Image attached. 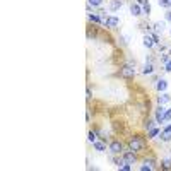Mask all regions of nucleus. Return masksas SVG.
I'll list each match as a JSON object with an SVG mask.
<instances>
[{"label": "nucleus", "instance_id": "f257e3e1", "mask_svg": "<svg viewBox=\"0 0 171 171\" xmlns=\"http://www.w3.org/2000/svg\"><path fill=\"white\" fill-rule=\"evenodd\" d=\"M144 140H142L140 137H132L130 140H128V149H132L133 152H139L144 149Z\"/></svg>", "mask_w": 171, "mask_h": 171}, {"label": "nucleus", "instance_id": "f03ea898", "mask_svg": "<svg viewBox=\"0 0 171 171\" xmlns=\"http://www.w3.org/2000/svg\"><path fill=\"white\" fill-rule=\"evenodd\" d=\"M120 75L125 77V79H132V77H135V69L132 65H125V67H121Z\"/></svg>", "mask_w": 171, "mask_h": 171}, {"label": "nucleus", "instance_id": "7ed1b4c3", "mask_svg": "<svg viewBox=\"0 0 171 171\" xmlns=\"http://www.w3.org/2000/svg\"><path fill=\"white\" fill-rule=\"evenodd\" d=\"M108 149H110L111 154H120V152L123 151V145H121L120 140H113L110 144V147H108Z\"/></svg>", "mask_w": 171, "mask_h": 171}, {"label": "nucleus", "instance_id": "20e7f679", "mask_svg": "<svg viewBox=\"0 0 171 171\" xmlns=\"http://www.w3.org/2000/svg\"><path fill=\"white\" fill-rule=\"evenodd\" d=\"M123 159L127 162H130V164H133V162L137 161V156H135V152L132 151V149H128V151H123Z\"/></svg>", "mask_w": 171, "mask_h": 171}, {"label": "nucleus", "instance_id": "39448f33", "mask_svg": "<svg viewBox=\"0 0 171 171\" xmlns=\"http://www.w3.org/2000/svg\"><path fill=\"white\" fill-rule=\"evenodd\" d=\"M118 24H120V19L115 17V16H108L106 21H104V26H106V28H116Z\"/></svg>", "mask_w": 171, "mask_h": 171}, {"label": "nucleus", "instance_id": "423d86ee", "mask_svg": "<svg viewBox=\"0 0 171 171\" xmlns=\"http://www.w3.org/2000/svg\"><path fill=\"white\" fill-rule=\"evenodd\" d=\"M164 108H162V104H159V108L156 110V121L158 123H164Z\"/></svg>", "mask_w": 171, "mask_h": 171}, {"label": "nucleus", "instance_id": "0eeeda50", "mask_svg": "<svg viewBox=\"0 0 171 171\" xmlns=\"http://www.w3.org/2000/svg\"><path fill=\"white\" fill-rule=\"evenodd\" d=\"M130 12H132V16H142L144 12H142V7H140V4H132L130 5Z\"/></svg>", "mask_w": 171, "mask_h": 171}, {"label": "nucleus", "instance_id": "6e6552de", "mask_svg": "<svg viewBox=\"0 0 171 171\" xmlns=\"http://www.w3.org/2000/svg\"><path fill=\"white\" fill-rule=\"evenodd\" d=\"M121 5H123V2H121V0H111V2H110V10H111V12H115V10L121 9Z\"/></svg>", "mask_w": 171, "mask_h": 171}, {"label": "nucleus", "instance_id": "1a4fd4ad", "mask_svg": "<svg viewBox=\"0 0 171 171\" xmlns=\"http://www.w3.org/2000/svg\"><path fill=\"white\" fill-rule=\"evenodd\" d=\"M170 101H171V96H170V94H166V92H162L161 96L158 98V103H159V104H162V106H164V104H168Z\"/></svg>", "mask_w": 171, "mask_h": 171}, {"label": "nucleus", "instance_id": "9d476101", "mask_svg": "<svg viewBox=\"0 0 171 171\" xmlns=\"http://www.w3.org/2000/svg\"><path fill=\"white\" fill-rule=\"evenodd\" d=\"M156 87H158V91H159V92H164V91L168 89V81L159 79V81H158V84H156Z\"/></svg>", "mask_w": 171, "mask_h": 171}, {"label": "nucleus", "instance_id": "9b49d317", "mask_svg": "<svg viewBox=\"0 0 171 171\" xmlns=\"http://www.w3.org/2000/svg\"><path fill=\"white\" fill-rule=\"evenodd\" d=\"M156 43H154V40H152V36H144V46H147V48H152Z\"/></svg>", "mask_w": 171, "mask_h": 171}, {"label": "nucleus", "instance_id": "f8f14e48", "mask_svg": "<svg viewBox=\"0 0 171 171\" xmlns=\"http://www.w3.org/2000/svg\"><path fill=\"white\" fill-rule=\"evenodd\" d=\"M94 144V149L98 152H104V149H106V145H104V142H99V140H94L92 142Z\"/></svg>", "mask_w": 171, "mask_h": 171}, {"label": "nucleus", "instance_id": "ddd939ff", "mask_svg": "<svg viewBox=\"0 0 171 171\" xmlns=\"http://www.w3.org/2000/svg\"><path fill=\"white\" fill-rule=\"evenodd\" d=\"M164 26H166V22H164V21H159V22L154 24V31H156V33H162V31H164Z\"/></svg>", "mask_w": 171, "mask_h": 171}, {"label": "nucleus", "instance_id": "4468645a", "mask_svg": "<svg viewBox=\"0 0 171 171\" xmlns=\"http://www.w3.org/2000/svg\"><path fill=\"white\" fill-rule=\"evenodd\" d=\"M152 72H154V67H152V63H151V62H149V63H145V67H144L142 74H145V75H147V74H152Z\"/></svg>", "mask_w": 171, "mask_h": 171}, {"label": "nucleus", "instance_id": "2eb2a0df", "mask_svg": "<svg viewBox=\"0 0 171 171\" xmlns=\"http://www.w3.org/2000/svg\"><path fill=\"white\" fill-rule=\"evenodd\" d=\"M158 4H159V7H162V9H170L171 7V0H158Z\"/></svg>", "mask_w": 171, "mask_h": 171}, {"label": "nucleus", "instance_id": "dca6fc26", "mask_svg": "<svg viewBox=\"0 0 171 171\" xmlns=\"http://www.w3.org/2000/svg\"><path fill=\"white\" fill-rule=\"evenodd\" d=\"M89 21H91V22H96V24H103L101 17H99V16H96V14H89Z\"/></svg>", "mask_w": 171, "mask_h": 171}, {"label": "nucleus", "instance_id": "f3484780", "mask_svg": "<svg viewBox=\"0 0 171 171\" xmlns=\"http://www.w3.org/2000/svg\"><path fill=\"white\" fill-rule=\"evenodd\" d=\"M142 12H144L145 16H149V14H151V4H149V2L142 5Z\"/></svg>", "mask_w": 171, "mask_h": 171}, {"label": "nucleus", "instance_id": "a211bd4d", "mask_svg": "<svg viewBox=\"0 0 171 171\" xmlns=\"http://www.w3.org/2000/svg\"><path fill=\"white\" fill-rule=\"evenodd\" d=\"M161 166L164 168V170H171V159H162Z\"/></svg>", "mask_w": 171, "mask_h": 171}, {"label": "nucleus", "instance_id": "6ab92c4d", "mask_svg": "<svg viewBox=\"0 0 171 171\" xmlns=\"http://www.w3.org/2000/svg\"><path fill=\"white\" fill-rule=\"evenodd\" d=\"M158 133H159V128H154V127H152L151 130H149V135H147V137H149V139H154Z\"/></svg>", "mask_w": 171, "mask_h": 171}, {"label": "nucleus", "instance_id": "aec40b11", "mask_svg": "<svg viewBox=\"0 0 171 171\" xmlns=\"http://www.w3.org/2000/svg\"><path fill=\"white\" fill-rule=\"evenodd\" d=\"M87 4H89L91 7H99L101 4H103V0H87Z\"/></svg>", "mask_w": 171, "mask_h": 171}, {"label": "nucleus", "instance_id": "412c9836", "mask_svg": "<svg viewBox=\"0 0 171 171\" xmlns=\"http://www.w3.org/2000/svg\"><path fill=\"white\" fill-rule=\"evenodd\" d=\"M161 139H162L164 142H170V140H171V133H166V132H162V133H161Z\"/></svg>", "mask_w": 171, "mask_h": 171}, {"label": "nucleus", "instance_id": "4be33fe9", "mask_svg": "<svg viewBox=\"0 0 171 171\" xmlns=\"http://www.w3.org/2000/svg\"><path fill=\"white\" fill-rule=\"evenodd\" d=\"M96 135H98L96 132H89V133H87V139H89V142H94V140H96Z\"/></svg>", "mask_w": 171, "mask_h": 171}, {"label": "nucleus", "instance_id": "5701e85b", "mask_svg": "<svg viewBox=\"0 0 171 171\" xmlns=\"http://www.w3.org/2000/svg\"><path fill=\"white\" fill-rule=\"evenodd\" d=\"M164 121H171V110L164 111Z\"/></svg>", "mask_w": 171, "mask_h": 171}, {"label": "nucleus", "instance_id": "b1692460", "mask_svg": "<svg viewBox=\"0 0 171 171\" xmlns=\"http://www.w3.org/2000/svg\"><path fill=\"white\" fill-rule=\"evenodd\" d=\"M144 127H145V128H147V130H151L152 127H154V121H152V120H149V121H145V125H144Z\"/></svg>", "mask_w": 171, "mask_h": 171}, {"label": "nucleus", "instance_id": "393cba45", "mask_svg": "<svg viewBox=\"0 0 171 171\" xmlns=\"http://www.w3.org/2000/svg\"><path fill=\"white\" fill-rule=\"evenodd\" d=\"M161 62L162 63H168L170 62V55H161Z\"/></svg>", "mask_w": 171, "mask_h": 171}, {"label": "nucleus", "instance_id": "a878e982", "mask_svg": "<svg viewBox=\"0 0 171 171\" xmlns=\"http://www.w3.org/2000/svg\"><path fill=\"white\" fill-rule=\"evenodd\" d=\"M140 170L142 171H149V170H152V166H149V164H145V162H144V166H140Z\"/></svg>", "mask_w": 171, "mask_h": 171}, {"label": "nucleus", "instance_id": "bb28decb", "mask_svg": "<svg viewBox=\"0 0 171 171\" xmlns=\"http://www.w3.org/2000/svg\"><path fill=\"white\" fill-rule=\"evenodd\" d=\"M164 70H166V72H171V60L168 62V63H164Z\"/></svg>", "mask_w": 171, "mask_h": 171}, {"label": "nucleus", "instance_id": "cd10ccee", "mask_svg": "<svg viewBox=\"0 0 171 171\" xmlns=\"http://www.w3.org/2000/svg\"><path fill=\"white\" fill-rule=\"evenodd\" d=\"M145 164H149V166H152V168H154V159H151V158H149V159H145Z\"/></svg>", "mask_w": 171, "mask_h": 171}, {"label": "nucleus", "instance_id": "c85d7f7f", "mask_svg": "<svg viewBox=\"0 0 171 171\" xmlns=\"http://www.w3.org/2000/svg\"><path fill=\"white\" fill-rule=\"evenodd\" d=\"M86 94H87V96H86L87 99H91V98H92V92H91V89H89V87H87V91H86Z\"/></svg>", "mask_w": 171, "mask_h": 171}, {"label": "nucleus", "instance_id": "c756f323", "mask_svg": "<svg viewBox=\"0 0 171 171\" xmlns=\"http://www.w3.org/2000/svg\"><path fill=\"white\" fill-rule=\"evenodd\" d=\"M162 132H166V133H171V125H166V127H164V130Z\"/></svg>", "mask_w": 171, "mask_h": 171}, {"label": "nucleus", "instance_id": "7c9ffc66", "mask_svg": "<svg viewBox=\"0 0 171 171\" xmlns=\"http://www.w3.org/2000/svg\"><path fill=\"white\" fill-rule=\"evenodd\" d=\"M166 21H170V22H171V10H170V12H166Z\"/></svg>", "mask_w": 171, "mask_h": 171}, {"label": "nucleus", "instance_id": "2f4dec72", "mask_svg": "<svg viewBox=\"0 0 171 171\" xmlns=\"http://www.w3.org/2000/svg\"><path fill=\"white\" fill-rule=\"evenodd\" d=\"M170 154H171V151H170Z\"/></svg>", "mask_w": 171, "mask_h": 171}]
</instances>
